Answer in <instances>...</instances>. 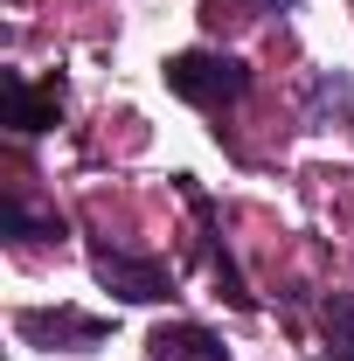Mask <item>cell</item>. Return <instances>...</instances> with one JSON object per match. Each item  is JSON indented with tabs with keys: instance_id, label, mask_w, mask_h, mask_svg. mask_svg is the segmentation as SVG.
Returning <instances> with one entry per match:
<instances>
[{
	"instance_id": "cell-1",
	"label": "cell",
	"mask_w": 354,
	"mask_h": 361,
	"mask_svg": "<svg viewBox=\"0 0 354 361\" xmlns=\"http://www.w3.org/2000/svg\"><path fill=\"white\" fill-rule=\"evenodd\" d=\"M243 84H250V70L236 56H216V49H181L167 63V90L188 104H236Z\"/></svg>"
},
{
	"instance_id": "cell-2",
	"label": "cell",
	"mask_w": 354,
	"mask_h": 361,
	"mask_svg": "<svg viewBox=\"0 0 354 361\" xmlns=\"http://www.w3.org/2000/svg\"><path fill=\"white\" fill-rule=\"evenodd\" d=\"M90 271H97V285L104 292H118L126 306H153V299H167L174 292V278L160 257H133V250H111V243H97L90 250Z\"/></svg>"
},
{
	"instance_id": "cell-3",
	"label": "cell",
	"mask_w": 354,
	"mask_h": 361,
	"mask_svg": "<svg viewBox=\"0 0 354 361\" xmlns=\"http://www.w3.org/2000/svg\"><path fill=\"white\" fill-rule=\"evenodd\" d=\"M21 341H35V348H97L111 326L90 313H70V306H56V313H21Z\"/></svg>"
},
{
	"instance_id": "cell-4",
	"label": "cell",
	"mask_w": 354,
	"mask_h": 361,
	"mask_svg": "<svg viewBox=\"0 0 354 361\" xmlns=\"http://www.w3.org/2000/svg\"><path fill=\"white\" fill-rule=\"evenodd\" d=\"M146 348H153V361H229L222 334L195 326V319H174V326H160V334H153Z\"/></svg>"
},
{
	"instance_id": "cell-5",
	"label": "cell",
	"mask_w": 354,
	"mask_h": 361,
	"mask_svg": "<svg viewBox=\"0 0 354 361\" xmlns=\"http://www.w3.org/2000/svg\"><path fill=\"white\" fill-rule=\"evenodd\" d=\"M56 111H63V84H42V90L7 84V126H14V133H49Z\"/></svg>"
},
{
	"instance_id": "cell-6",
	"label": "cell",
	"mask_w": 354,
	"mask_h": 361,
	"mask_svg": "<svg viewBox=\"0 0 354 361\" xmlns=\"http://www.w3.org/2000/svg\"><path fill=\"white\" fill-rule=\"evenodd\" d=\"M326 361H354V292L326 299Z\"/></svg>"
},
{
	"instance_id": "cell-7",
	"label": "cell",
	"mask_w": 354,
	"mask_h": 361,
	"mask_svg": "<svg viewBox=\"0 0 354 361\" xmlns=\"http://www.w3.org/2000/svg\"><path fill=\"white\" fill-rule=\"evenodd\" d=\"M0 229L7 236H63V223H35L21 202H0Z\"/></svg>"
},
{
	"instance_id": "cell-8",
	"label": "cell",
	"mask_w": 354,
	"mask_h": 361,
	"mask_svg": "<svg viewBox=\"0 0 354 361\" xmlns=\"http://www.w3.org/2000/svg\"><path fill=\"white\" fill-rule=\"evenodd\" d=\"M264 7H292V0H264Z\"/></svg>"
}]
</instances>
